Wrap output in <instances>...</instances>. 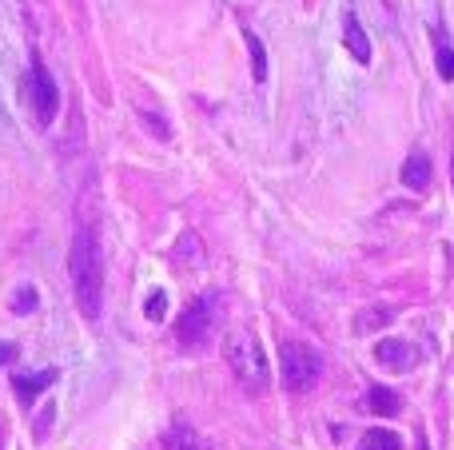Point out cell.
Returning a JSON list of instances; mask_svg holds the SVG:
<instances>
[{
    "instance_id": "cell-1",
    "label": "cell",
    "mask_w": 454,
    "mask_h": 450,
    "mask_svg": "<svg viewBox=\"0 0 454 450\" xmlns=\"http://www.w3.org/2000/svg\"><path fill=\"white\" fill-rule=\"evenodd\" d=\"M68 275H72V295H76L80 315L96 323L104 311V252L92 223H80L76 236H72Z\"/></svg>"
},
{
    "instance_id": "cell-2",
    "label": "cell",
    "mask_w": 454,
    "mask_h": 450,
    "mask_svg": "<svg viewBox=\"0 0 454 450\" xmlns=\"http://www.w3.org/2000/svg\"><path fill=\"white\" fill-rule=\"evenodd\" d=\"M223 359H227V367H231V375L239 379L243 391H251V395L267 391V383H271V363H267V351L259 347L255 331L239 327V331L227 335L223 339Z\"/></svg>"
},
{
    "instance_id": "cell-3",
    "label": "cell",
    "mask_w": 454,
    "mask_h": 450,
    "mask_svg": "<svg viewBox=\"0 0 454 450\" xmlns=\"http://www.w3.org/2000/svg\"><path fill=\"white\" fill-rule=\"evenodd\" d=\"M279 375L287 391H311L323 375V355L311 347V343H283L279 351Z\"/></svg>"
},
{
    "instance_id": "cell-4",
    "label": "cell",
    "mask_w": 454,
    "mask_h": 450,
    "mask_svg": "<svg viewBox=\"0 0 454 450\" xmlns=\"http://www.w3.org/2000/svg\"><path fill=\"white\" fill-rule=\"evenodd\" d=\"M215 319H220V299H215V295H200V299H192L188 307H184V315L176 319V339H180L184 347H200V343L212 335Z\"/></svg>"
},
{
    "instance_id": "cell-5",
    "label": "cell",
    "mask_w": 454,
    "mask_h": 450,
    "mask_svg": "<svg viewBox=\"0 0 454 450\" xmlns=\"http://www.w3.org/2000/svg\"><path fill=\"white\" fill-rule=\"evenodd\" d=\"M28 92H32V112H36V124H52L56 112H60V88H56L52 72L44 68L40 52H32L28 60Z\"/></svg>"
},
{
    "instance_id": "cell-6",
    "label": "cell",
    "mask_w": 454,
    "mask_h": 450,
    "mask_svg": "<svg viewBox=\"0 0 454 450\" xmlns=\"http://www.w3.org/2000/svg\"><path fill=\"white\" fill-rule=\"evenodd\" d=\"M375 359H379V367H387V371H411V367L419 363V347L407 339H383L375 347Z\"/></svg>"
},
{
    "instance_id": "cell-7",
    "label": "cell",
    "mask_w": 454,
    "mask_h": 450,
    "mask_svg": "<svg viewBox=\"0 0 454 450\" xmlns=\"http://www.w3.org/2000/svg\"><path fill=\"white\" fill-rule=\"evenodd\" d=\"M56 379H60V371H56V367H48V371H36V375H12V391H16V399L28 407L32 399L44 395V391L52 387Z\"/></svg>"
},
{
    "instance_id": "cell-8",
    "label": "cell",
    "mask_w": 454,
    "mask_h": 450,
    "mask_svg": "<svg viewBox=\"0 0 454 450\" xmlns=\"http://www.w3.org/2000/svg\"><path fill=\"white\" fill-rule=\"evenodd\" d=\"M363 411H367V415H379V419H391V415L403 411V399L395 395L391 387H383V383H379V387L367 391V399H363Z\"/></svg>"
},
{
    "instance_id": "cell-9",
    "label": "cell",
    "mask_w": 454,
    "mask_h": 450,
    "mask_svg": "<svg viewBox=\"0 0 454 450\" xmlns=\"http://www.w3.org/2000/svg\"><path fill=\"white\" fill-rule=\"evenodd\" d=\"M403 183L411 191H427L431 188V156L427 151H411L407 164H403Z\"/></svg>"
},
{
    "instance_id": "cell-10",
    "label": "cell",
    "mask_w": 454,
    "mask_h": 450,
    "mask_svg": "<svg viewBox=\"0 0 454 450\" xmlns=\"http://www.w3.org/2000/svg\"><path fill=\"white\" fill-rule=\"evenodd\" d=\"M343 40H347V48H351V56L359 64L371 60V40H367V32H363V24L355 20V12L343 16Z\"/></svg>"
},
{
    "instance_id": "cell-11",
    "label": "cell",
    "mask_w": 454,
    "mask_h": 450,
    "mask_svg": "<svg viewBox=\"0 0 454 450\" xmlns=\"http://www.w3.org/2000/svg\"><path fill=\"white\" fill-rule=\"evenodd\" d=\"M164 446H168V450H207L204 438H200L196 431L188 427V423H176V427L164 435Z\"/></svg>"
},
{
    "instance_id": "cell-12",
    "label": "cell",
    "mask_w": 454,
    "mask_h": 450,
    "mask_svg": "<svg viewBox=\"0 0 454 450\" xmlns=\"http://www.w3.org/2000/svg\"><path fill=\"white\" fill-rule=\"evenodd\" d=\"M243 40H247V48H251V76H255V84H263L267 80V48H263V40H259L255 32H243Z\"/></svg>"
},
{
    "instance_id": "cell-13",
    "label": "cell",
    "mask_w": 454,
    "mask_h": 450,
    "mask_svg": "<svg viewBox=\"0 0 454 450\" xmlns=\"http://www.w3.org/2000/svg\"><path fill=\"white\" fill-rule=\"evenodd\" d=\"M359 450H403V443H399V435H395V431L375 427V431H367V438H363Z\"/></svg>"
},
{
    "instance_id": "cell-14",
    "label": "cell",
    "mask_w": 454,
    "mask_h": 450,
    "mask_svg": "<svg viewBox=\"0 0 454 450\" xmlns=\"http://www.w3.org/2000/svg\"><path fill=\"white\" fill-rule=\"evenodd\" d=\"M36 287H20V291L12 295V311L16 315H28V311H36Z\"/></svg>"
},
{
    "instance_id": "cell-15",
    "label": "cell",
    "mask_w": 454,
    "mask_h": 450,
    "mask_svg": "<svg viewBox=\"0 0 454 450\" xmlns=\"http://www.w3.org/2000/svg\"><path fill=\"white\" fill-rule=\"evenodd\" d=\"M387 323H391V311L379 307V311H363L355 327H359V331H375V327H387Z\"/></svg>"
},
{
    "instance_id": "cell-16",
    "label": "cell",
    "mask_w": 454,
    "mask_h": 450,
    "mask_svg": "<svg viewBox=\"0 0 454 450\" xmlns=\"http://www.w3.org/2000/svg\"><path fill=\"white\" fill-rule=\"evenodd\" d=\"M164 311H168V295L156 287V291L148 295V303H144V315H148L152 323H160V319H164Z\"/></svg>"
},
{
    "instance_id": "cell-17",
    "label": "cell",
    "mask_w": 454,
    "mask_h": 450,
    "mask_svg": "<svg viewBox=\"0 0 454 450\" xmlns=\"http://www.w3.org/2000/svg\"><path fill=\"white\" fill-rule=\"evenodd\" d=\"M434 64H439L442 80H454V48H439V52H434Z\"/></svg>"
},
{
    "instance_id": "cell-18",
    "label": "cell",
    "mask_w": 454,
    "mask_h": 450,
    "mask_svg": "<svg viewBox=\"0 0 454 450\" xmlns=\"http://www.w3.org/2000/svg\"><path fill=\"white\" fill-rule=\"evenodd\" d=\"M52 415H56L52 407H48V411H40V423H36V435H40V438H44V435H48V427H52Z\"/></svg>"
},
{
    "instance_id": "cell-19",
    "label": "cell",
    "mask_w": 454,
    "mask_h": 450,
    "mask_svg": "<svg viewBox=\"0 0 454 450\" xmlns=\"http://www.w3.org/2000/svg\"><path fill=\"white\" fill-rule=\"evenodd\" d=\"M16 359V343H0V367H8Z\"/></svg>"
},
{
    "instance_id": "cell-20",
    "label": "cell",
    "mask_w": 454,
    "mask_h": 450,
    "mask_svg": "<svg viewBox=\"0 0 454 450\" xmlns=\"http://www.w3.org/2000/svg\"><path fill=\"white\" fill-rule=\"evenodd\" d=\"M450 175H454V159H450Z\"/></svg>"
},
{
    "instance_id": "cell-21",
    "label": "cell",
    "mask_w": 454,
    "mask_h": 450,
    "mask_svg": "<svg viewBox=\"0 0 454 450\" xmlns=\"http://www.w3.org/2000/svg\"><path fill=\"white\" fill-rule=\"evenodd\" d=\"M419 450H427V446H423V443H419Z\"/></svg>"
}]
</instances>
